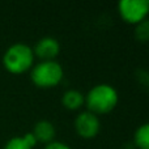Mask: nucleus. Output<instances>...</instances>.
Instances as JSON below:
<instances>
[{"label": "nucleus", "instance_id": "f257e3e1", "mask_svg": "<svg viewBox=\"0 0 149 149\" xmlns=\"http://www.w3.org/2000/svg\"><path fill=\"white\" fill-rule=\"evenodd\" d=\"M84 106L88 111L95 114L97 116L106 115L111 113L119 103V93L113 85L107 82L95 84L84 94Z\"/></svg>", "mask_w": 149, "mask_h": 149}, {"label": "nucleus", "instance_id": "f03ea898", "mask_svg": "<svg viewBox=\"0 0 149 149\" xmlns=\"http://www.w3.org/2000/svg\"><path fill=\"white\" fill-rule=\"evenodd\" d=\"M36 64L33 47L24 42H16L5 50L3 55V65L12 74H22Z\"/></svg>", "mask_w": 149, "mask_h": 149}, {"label": "nucleus", "instance_id": "7ed1b4c3", "mask_svg": "<svg viewBox=\"0 0 149 149\" xmlns=\"http://www.w3.org/2000/svg\"><path fill=\"white\" fill-rule=\"evenodd\" d=\"M29 72L31 82L41 89L58 86L64 79V70L58 60H39Z\"/></svg>", "mask_w": 149, "mask_h": 149}, {"label": "nucleus", "instance_id": "20e7f679", "mask_svg": "<svg viewBox=\"0 0 149 149\" xmlns=\"http://www.w3.org/2000/svg\"><path fill=\"white\" fill-rule=\"evenodd\" d=\"M120 18L128 25H137L149 17V0H120L116 5Z\"/></svg>", "mask_w": 149, "mask_h": 149}, {"label": "nucleus", "instance_id": "39448f33", "mask_svg": "<svg viewBox=\"0 0 149 149\" xmlns=\"http://www.w3.org/2000/svg\"><path fill=\"white\" fill-rule=\"evenodd\" d=\"M73 128L77 136L84 140H92L101 132V119L95 114L84 110L76 115L73 120Z\"/></svg>", "mask_w": 149, "mask_h": 149}, {"label": "nucleus", "instance_id": "423d86ee", "mask_svg": "<svg viewBox=\"0 0 149 149\" xmlns=\"http://www.w3.org/2000/svg\"><path fill=\"white\" fill-rule=\"evenodd\" d=\"M33 52L39 60H56L60 54V43L54 37H43L34 45Z\"/></svg>", "mask_w": 149, "mask_h": 149}, {"label": "nucleus", "instance_id": "0eeeda50", "mask_svg": "<svg viewBox=\"0 0 149 149\" xmlns=\"http://www.w3.org/2000/svg\"><path fill=\"white\" fill-rule=\"evenodd\" d=\"M31 134L34 135L37 143H41V144H49V143L54 141L55 136H56V128H55L54 123L50 120H39L34 124L33 131Z\"/></svg>", "mask_w": 149, "mask_h": 149}, {"label": "nucleus", "instance_id": "6e6552de", "mask_svg": "<svg viewBox=\"0 0 149 149\" xmlns=\"http://www.w3.org/2000/svg\"><path fill=\"white\" fill-rule=\"evenodd\" d=\"M85 97L84 93L77 89H68L62 95V105L64 109L70 111H77L84 106Z\"/></svg>", "mask_w": 149, "mask_h": 149}, {"label": "nucleus", "instance_id": "1a4fd4ad", "mask_svg": "<svg viewBox=\"0 0 149 149\" xmlns=\"http://www.w3.org/2000/svg\"><path fill=\"white\" fill-rule=\"evenodd\" d=\"M132 145L136 149H149V122L140 124L135 130Z\"/></svg>", "mask_w": 149, "mask_h": 149}, {"label": "nucleus", "instance_id": "9d476101", "mask_svg": "<svg viewBox=\"0 0 149 149\" xmlns=\"http://www.w3.org/2000/svg\"><path fill=\"white\" fill-rule=\"evenodd\" d=\"M134 34L137 42H141V43L149 42V17L135 25Z\"/></svg>", "mask_w": 149, "mask_h": 149}, {"label": "nucleus", "instance_id": "9b49d317", "mask_svg": "<svg viewBox=\"0 0 149 149\" xmlns=\"http://www.w3.org/2000/svg\"><path fill=\"white\" fill-rule=\"evenodd\" d=\"M3 149H33V148L26 143L24 136H15V137H10L5 143Z\"/></svg>", "mask_w": 149, "mask_h": 149}, {"label": "nucleus", "instance_id": "f8f14e48", "mask_svg": "<svg viewBox=\"0 0 149 149\" xmlns=\"http://www.w3.org/2000/svg\"><path fill=\"white\" fill-rule=\"evenodd\" d=\"M136 80L141 86H145L149 89V72L145 70H139L136 72Z\"/></svg>", "mask_w": 149, "mask_h": 149}, {"label": "nucleus", "instance_id": "ddd939ff", "mask_svg": "<svg viewBox=\"0 0 149 149\" xmlns=\"http://www.w3.org/2000/svg\"><path fill=\"white\" fill-rule=\"evenodd\" d=\"M43 149H72L67 143L59 141V140H54V141L49 143L43 147Z\"/></svg>", "mask_w": 149, "mask_h": 149}]
</instances>
